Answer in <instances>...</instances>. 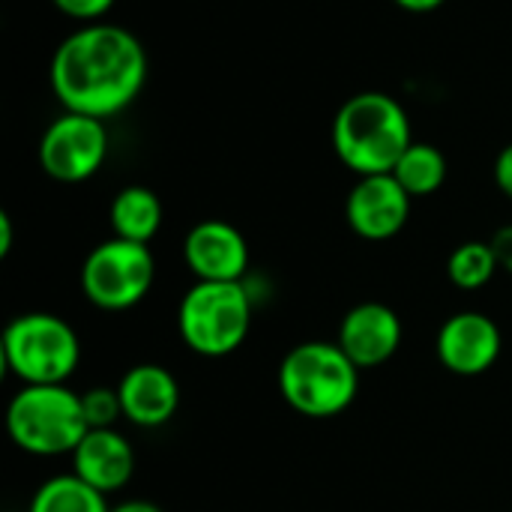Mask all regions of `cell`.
<instances>
[{
	"mask_svg": "<svg viewBox=\"0 0 512 512\" xmlns=\"http://www.w3.org/2000/svg\"><path fill=\"white\" fill-rule=\"evenodd\" d=\"M51 90L66 111L108 120L126 111L147 84V51L117 24H81L51 57Z\"/></svg>",
	"mask_w": 512,
	"mask_h": 512,
	"instance_id": "cell-1",
	"label": "cell"
},
{
	"mask_svg": "<svg viewBox=\"0 0 512 512\" xmlns=\"http://www.w3.org/2000/svg\"><path fill=\"white\" fill-rule=\"evenodd\" d=\"M414 144L408 111L387 93L366 90L351 96L333 120V150L360 177L393 174L402 153Z\"/></svg>",
	"mask_w": 512,
	"mask_h": 512,
	"instance_id": "cell-2",
	"label": "cell"
},
{
	"mask_svg": "<svg viewBox=\"0 0 512 512\" xmlns=\"http://www.w3.org/2000/svg\"><path fill=\"white\" fill-rule=\"evenodd\" d=\"M279 393L303 417L327 420L348 411L360 393V369L336 342H300L279 363Z\"/></svg>",
	"mask_w": 512,
	"mask_h": 512,
	"instance_id": "cell-3",
	"label": "cell"
},
{
	"mask_svg": "<svg viewBox=\"0 0 512 512\" xmlns=\"http://www.w3.org/2000/svg\"><path fill=\"white\" fill-rule=\"evenodd\" d=\"M6 432L30 456H72L90 432L81 393L66 384L21 387L6 405Z\"/></svg>",
	"mask_w": 512,
	"mask_h": 512,
	"instance_id": "cell-4",
	"label": "cell"
},
{
	"mask_svg": "<svg viewBox=\"0 0 512 512\" xmlns=\"http://www.w3.org/2000/svg\"><path fill=\"white\" fill-rule=\"evenodd\" d=\"M0 357L21 387L66 384L81 363V342L60 315L24 312L3 327Z\"/></svg>",
	"mask_w": 512,
	"mask_h": 512,
	"instance_id": "cell-5",
	"label": "cell"
},
{
	"mask_svg": "<svg viewBox=\"0 0 512 512\" xmlns=\"http://www.w3.org/2000/svg\"><path fill=\"white\" fill-rule=\"evenodd\" d=\"M255 300L243 282H195L177 306V333L201 357L234 354L252 327Z\"/></svg>",
	"mask_w": 512,
	"mask_h": 512,
	"instance_id": "cell-6",
	"label": "cell"
},
{
	"mask_svg": "<svg viewBox=\"0 0 512 512\" xmlns=\"http://www.w3.org/2000/svg\"><path fill=\"white\" fill-rule=\"evenodd\" d=\"M156 279L150 246L111 237L99 243L81 264V291L87 303L105 312H126L138 306Z\"/></svg>",
	"mask_w": 512,
	"mask_h": 512,
	"instance_id": "cell-7",
	"label": "cell"
},
{
	"mask_svg": "<svg viewBox=\"0 0 512 512\" xmlns=\"http://www.w3.org/2000/svg\"><path fill=\"white\" fill-rule=\"evenodd\" d=\"M108 156L105 120L63 111L39 138V168L57 183L90 180Z\"/></svg>",
	"mask_w": 512,
	"mask_h": 512,
	"instance_id": "cell-8",
	"label": "cell"
},
{
	"mask_svg": "<svg viewBox=\"0 0 512 512\" xmlns=\"http://www.w3.org/2000/svg\"><path fill=\"white\" fill-rule=\"evenodd\" d=\"M411 216V195L393 174L360 177L345 201L348 228L372 243L396 237Z\"/></svg>",
	"mask_w": 512,
	"mask_h": 512,
	"instance_id": "cell-9",
	"label": "cell"
},
{
	"mask_svg": "<svg viewBox=\"0 0 512 512\" xmlns=\"http://www.w3.org/2000/svg\"><path fill=\"white\" fill-rule=\"evenodd\" d=\"M504 339L498 324L483 312H456L450 315L435 339L438 360L447 372L462 378H477L489 372L501 357Z\"/></svg>",
	"mask_w": 512,
	"mask_h": 512,
	"instance_id": "cell-10",
	"label": "cell"
},
{
	"mask_svg": "<svg viewBox=\"0 0 512 512\" xmlns=\"http://www.w3.org/2000/svg\"><path fill=\"white\" fill-rule=\"evenodd\" d=\"M183 261L198 282H243L249 273V243L231 222L204 219L186 234Z\"/></svg>",
	"mask_w": 512,
	"mask_h": 512,
	"instance_id": "cell-11",
	"label": "cell"
},
{
	"mask_svg": "<svg viewBox=\"0 0 512 512\" xmlns=\"http://www.w3.org/2000/svg\"><path fill=\"white\" fill-rule=\"evenodd\" d=\"M336 345L360 372L384 366L402 345V318L384 303H360L342 318Z\"/></svg>",
	"mask_w": 512,
	"mask_h": 512,
	"instance_id": "cell-12",
	"label": "cell"
},
{
	"mask_svg": "<svg viewBox=\"0 0 512 512\" xmlns=\"http://www.w3.org/2000/svg\"><path fill=\"white\" fill-rule=\"evenodd\" d=\"M117 393L123 405V420L138 429H159L180 408V384L159 363H138L126 369Z\"/></svg>",
	"mask_w": 512,
	"mask_h": 512,
	"instance_id": "cell-13",
	"label": "cell"
},
{
	"mask_svg": "<svg viewBox=\"0 0 512 512\" xmlns=\"http://www.w3.org/2000/svg\"><path fill=\"white\" fill-rule=\"evenodd\" d=\"M72 474L102 495H114L135 474V450L117 429H90L72 453Z\"/></svg>",
	"mask_w": 512,
	"mask_h": 512,
	"instance_id": "cell-14",
	"label": "cell"
},
{
	"mask_svg": "<svg viewBox=\"0 0 512 512\" xmlns=\"http://www.w3.org/2000/svg\"><path fill=\"white\" fill-rule=\"evenodd\" d=\"M108 222L114 237L147 246L162 228V201L147 186H126L114 195Z\"/></svg>",
	"mask_w": 512,
	"mask_h": 512,
	"instance_id": "cell-15",
	"label": "cell"
},
{
	"mask_svg": "<svg viewBox=\"0 0 512 512\" xmlns=\"http://www.w3.org/2000/svg\"><path fill=\"white\" fill-rule=\"evenodd\" d=\"M27 512H111L108 495L87 486L81 477L57 474L48 477L30 498Z\"/></svg>",
	"mask_w": 512,
	"mask_h": 512,
	"instance_id": "cell-16",
	"label": "cell"
},
{
	"mask_svg": "<svg viewBox=\"0 0 512 512\" xmlns=\"http://www.w3.org/2000/svg\"><path fill=\"white\" fill-rule=\"evenodd\" d=\"M393 177L411 198H426L438 192L447 180V159L438 147L414 141L393 168Z\"/></svg>",
	"mask_w": 512,
	"mask_h": 512,
	"instance_id": "cell-17",
	"label": "cell"
},
{
	"mask_svg": "<svg viewBox=\"0 0 512 512\" xmlns=\"http://www.w3.org/2000/svg\"><path fill=\"white\" fill-rule=\"evenodd\" d=\"M498 270H501V264H498L492 243H480V240H468V243L456 246L453 255L447 258V279L462 291L486 288Z\"/></svg>",
	"mask_w": 512,
	"mask_h": 512,
	"instance_id": "cell-18",
	"label": "cell"
},
{
	"mask_svg": "<svg viewBox=\"0 0 512 512\" xmlns=\"http://www.w3.org/2000/svg\"><path fill=\"white\" fill-rule=\"evenodd\" d=\"M81 405H84V417L90 429H114V423L123 417L117 387H93L81 393Z\"/></svg>",
	"mask_w": 512,
	"mask_h": 512,
	"instance_id": "cell-19",
	"label": "cell"
},
{
	"mask_svg": "<svg viewBox=\"0 0 512 512\" xmlns=\"http://www.w3.org/2000/svg\"><path fill=\"white\" fill-rule=\"evenodd\" d=\"M63 15H69L72 21H84V24H96L99 18H105L111 12V6L117 0H51Z\"/></svg>",
	"mask_w": 512,
	"mask_h": 512,
	"instance_id": "cell-20",
	"label": "cell"
},
{
	"mask_svg": "<svg viewBox=\"0 0 512 512\" xmlns=\"http://www.w3.org/2000/svg\"><path fill=\"white\" fill-rule=\"evenodd\" d=\"M495 183L507 198H512V144H507L495 159Z\"/></svg>",
	"mask_w": 512,
	"mask_h": 512,
	"instance_id": "cell-21",
	"label": "cell"
},
{
	"mask_svg": "<svg viewBox=\"0 0 512 512\" xmlns=\"http://www.w3.org/2000/svg\"><path fill=\"white\" fill-rule=\"evenodd\" d=\"M492 249H495V255H498L501 270H507L512 276V225L501 228V231L492 237Z\"/></svg>",
	"mask_w": 512,
	"mask_h": 512,
	"instance_id": "cell-22",
	"label": "cell"
},
{
	"mask_svg": "<svg viewBox=\"0 0 512 512\" xmlns=\"http://www.w3.org/2000/svg\"><path fill=\"white\" fill-rule=\"evenodd\" d=\"M12 237H15V231H12V216H9L6 210H0V258H6V255L12 252Z\"/></svg>",
	"mask_w": 512,
	"mask_h": 512,
	"instance_id": "cell-23",
	"label": "cell"
},
{
	"mask_svg": "<svg viewBox=\"0 0 512 512\" xmlns=\"http://www.w3.org/2000/svg\"><path fill=\"white\" fill-rule=\"evenodd\" d=\"M111 512H162V507H156L153 501H141V498H132V501H123V504L111 507Z\"/></svg>",
	"mask_w": 512,
	"mask_h": 512,
	"instance_id": "cell-24",
	"label": "cell"
},
{
	"mask_svg": "<svg viewBox=\"0 0 512 512\" xmlns=\"http://www.w3.org/2000/svg\"><path fill=\"white\" fill-rule=\"evenodd\" d=\"M393 3L402 6V9H408V12H432V9L444 6L447 0H393Z\"/></svg>",
	"mask_w": 512,
	"mask_h": 512,
	"instance_id": "cell-25",
	"label": "cell"
}]
</instances>
